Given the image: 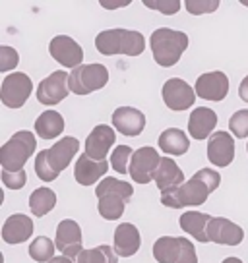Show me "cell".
<instances>
[{
  "label": "cell",
  "instance_id": "1",
  "mask_svg": "<svg viewBox=\"0 0 248 263\" xmlns=\"http://www.w3.org/2000/svg\"><path fill=\"white\" fill-rule=\"evenodd\" d=\"M219 184H221V176L217 171L200 168L190 180H186L173 190L161 192V203L171 209L202 205L207 201L209 194L219 188Z\"/></svg>",
  "mask_w": 248,
  "mask_h": 263
},
{
  "label": "cell",
  "instance_id": "2",
  "mask_svg": "<svg viewBox=\"0 0 248 263\" xmlns=\"http://www.w3.org/2000/svg\"><path fill=\"white\" fill-rule=\"evenodd\" d=\"M78 151H80V141L72 138V136L58 140L50 149L39 151V155L35 157V173L39 176V180H57Z\"/></svg>",
  "mask_w": 248,
  "mask_h": 263
},
{
  "label": "cell",
  "instance_id": "3",
  "mask_svg": "<svg viewBox=\"0 0 248 263\" xmlns=\"http://www.w3.org/2000/svg\"><path fill=\"white\" fill-rule=\"evenodd\" d=\"M95 196L99 197L97 209H99L101 217L107 221H116L122 217L126 201L134 196V188L128 182L107 176L97 184Z\"/></svg>",
  "mask_w": 248,
  "mask_h": 263
},
{
  "label": "cell",
  "instance_id": "4",
  "mask_svg": "<svg viewBox=\"0 0 248 263\" xmlns=\"http://www.w3.org/2000/svg\"><path fill=\"white\" fill-rule=\"evenodd\" d=\"M95 47L101 54H126V57H140L146 49V39L140 31L134 29H107L95 37Z\"/></svg>",
  "mask_w": 248,
  "mask_h": 263
},
{
  "label": "cell",
  "instance_id": "5",
  "mask_svg": "<svg viewBox=\"0 0 248 263\" xmlns=\"http://www.w3.org/2000/svg\"><path fill=\"white\" fill-rule=\"evenodd\" d=\"M188 49V35L171 27H159L151 33V52L159 66L171 68Z\"/></svg>",
  "mask_w": 248,
  "mask_h": 263
},
{
  "label": "cell",
  "instance_id": "6",
  "mask_svg": "<svg viewBox=\"0 0 248 263\" xmlns=\"http://www.w3.org/2000/svg\"><path fill=\"white\" fill-rule=\"evenodd\" d=\"M37 149V140L31 132L20 130L10 138L0 149V164L4 173H20L24 164Z\"/></svg>",
  "mask_w": 248,
  "mask_h": 263
},
{
  "label": "cell",
  "instance_id": "7",
  "mask_svg": "<svg viewBox=\"0 0 248 263\" xmlns=\"http://www.w3.org/2000/svg\"><path fill=\"white\" fill-rule=\"evenodd\" d=\"M153 257L157 263H198L196 248L182 236H161L153 244Z\"/></svg>",
  "mask_w": 248,
  "mask_h": 263
},
{
  "label": "cell",
  "instance_id": "8",
  "mask_svg": "<svg viewBox=\"0 0 248 263\" xmlns=\"http://www.w3.org/2000/svg\"><path fill=\"white\" fill-rule=\"evenodd\" d=\"M109 82V70L103 64H82L70 72V91L76 95H90L103 89Z\"/></svg>",
  "mask_w": 248,
  "mask_h": 263
},
{
  "label": "cell",
  "instance_id": "9",
  "mask_svg": "<svg viewBox=\"0 0 248 263\" xmlns=\"http://www.w3.org/2000/svg\"><path fill=\"white\" fill-rule=\"evenodd\" d=\"M33 91V82L31 78L24 72H14L8 74L2 80V87H0V99L4 103V107L8 108H22L25 101L29 99Z\"/></svg>",
  "mask_w": 248,
  "mask_h": 263
},
{
  "label": "cell",
  "instance_id": "10",
  "mask_svg": "<svg viewBox=\"0 0 248 263\" xmlns=\"http://www.w3.org/2000/svg\"><path fill=\"white\" fill-rule=\"evenodd\" d=\"M70 74L57 70L49 78H45L37 87V101L45 107H55L60 101H64L70 93Z\"/></svg>",
  "mask_w": 248,
  "mask_h": 263
},
{
  "label": "cell",
  "instance_id": "11",
  "mask_svg": "<svg viewBox=\"0 0 248 263\" xmlns=\"http://www.w3.org/2000/svg\"><path fill=\"white\" fill-rule=\"evenodd\" d=\"M159 161H161V155L153 147H149V145L140 147L138 151H134L128 174L132 176L136 184H149L155 176Z\"/></svg>",
  "mask_w": 248,
  "mask_h": 263
},
{
  "label": "cell",
  "instance_id": "12",
  "mask_svg": "<svg viewBox=\"0 0 248 263\" xmlns=\"http://www.w3.org/2000/svg\"><path fill=\"white\" fill-rule=\"evenodd\" d=\"M57 250L60 255H66L70 259H74L83 252L82 248V229L80 224L72 219H64L58 222L57 227Z\"/></svg>",
  "mask_w": 248,
  "mask_h": 263
},
{
  "label": "cell",
  "instance_id": "13",
  "mask_svg": "<svg viewBox=\"0 0 248 263\" xmlns=\"http://www.w3.org/2000/svg\"><path fill=\"white\" fill-rule=\"evenodd\" d=\"M163 101L171 110H186L196 101V89L181 78H171L163 85Z\"/></svg>",
  "mask_w": 248,
  "mask_h": 263
},
{
  "label": "cell",
  "instance_id": "14",
  "mask_svg": "<svg viewBox=\"0 0 248 263\" xmlns=\"http://www.w3.org/2000/svg\"><path fill=\"white\" fill-rule=\"evenodd\" d=\"M49 52L50 57L55 58L60 66H64V68H72L74 70L78 66H82L83 49L68 35H57L50 41Z\"/></svg>",
  "mask_w": 248,
  "mask_h": 263
},
{
  "label": "cell",
  "instance_id": "15",
  "mask_svg": "<svg viewBox=\"0 0 248 263\" xmlns=\"http://www.w3.org/2000/svg\"><path fill=\"white\" fill-rule=\"evenodd\" d=\"M116 134L109 124H97L85 140V155L95 161H107L109 149L115 145Z\"/></svg>",
  "mask_w": 248,
  "mask_h": 263
},
{
  "label": "cell",
  "instance_id": "16",
  "mask_svg": "<svg viewBox=\"0 0 248 263\" xmlns=\"http://www.w3.org/2000/svg\"><path fill=\"white\" fill-rule=\"evenodd\" d=\"M207 238L209 242L223 244V246H239L244 240V230L229 219L214 217L207 224Z\"/></svg>",
  "mask_w": 248,
  "mask_h": 263
},
{
  "label": "cell",
  "instance_id": "17",
  "mask_svg": "<svg viewBox=\"0 0 248 263\" xmlns=\"http://www.w3.org/2000/svg\"><path fill=\"white\" fill-rule=\"evenodd\" d=\"M207 159L209 163L223 168L235 159V140L229 132H215L207 141Z\"/></svg>",
  "mask_w": 248,
  "mask_h": 263
},
{
  "label": "cell",
  "instance_id": "18",
  "mask_svg": "<svg viewBox=\"0 0 248 263\" xmlns=\"http://www.w3.org/2000/svg\"><path fill=\"white\" fill-rule=\"evenodd\" d=\"M229 93V78L223 72H207L196 80V95L206 101H223Z\"/></svg>",
  "mask_w": 248,
  "mask_h": 263
},
{
  "label": "cell",
  "instance_id": "19",
  "mask_svg": "<svg viewBox=\"0 0 248 263\" xmlns=\"http://www.w3.org/2000/svg\"><path fill=\"white\" fill-rule=\"evenodd\" d=\"M113 126L116 132H120L124 136L136 138L146 128V116L141 110L134 107H118L113 112Z\"/></svg>",
  "mask_w": 248,
  "mask_h": 263
},
{
  "label": "cell",
  "instance_id": "20",
  "mask_svg": "<svg viewBox=\"0 0 248 263\" xmlns=\"http://www.w3.org/2000/svg\"><path fill=\"white\" fill-rule=\"evenodd\" d=\"M33 232V221L27 215H10L4 227H2V240L6 244H22L31 238Z\"/></svg>",
  "mask_w": 248,
  "mask_h": 263
},
{
  "label": "cell",
  "instance_id": "21",
  "mask_svg": "<svg viewBox=\"0 0 248 263\" xmlns=\"http://www.w3.org/2000/svg\"><path fill=\"white\" fill-rule=\"evenodd\" d=\"M109 171L107 161H95L87 155L78 157V163L74 166V178L80 186H93L95 182L103 178Z\"/></svg>",
  "mask_w": 248,
  "mask_h": 263
},
{
  "label": "cell",
  "instance_id": "22",
  "mask_svg": "<svg viewBox=\"0 0 248 263\" xmlns=\"http://www.w3.org/2000/svg\"><path fill=\"white\" fill-rule=\"evenodd\" d=\"M215 126H217V112L207 107L194 108L188 118V134L198 141L207 140L215 130Z\"/></svg>",
  "mask_w": 248,
  "mask_h": 263
},
{
  "label": "cell",
  "instance_id": "23",
  "mask_svg": "<svg viewBox=\"0 0 248 263\" xmlns=\"http://www.w3.org/2000/svg\"><path fill=\"white\" fill-rule=\"evenodd\" d=\"M141 246L140 230L132 222H122L115 230V252L120 257H132Z\"/></svg>",
  "mask_w": 248,
  "mask_h": 263
},
{
  "label": "cell",
  "instance_id": "24",
  "mask_svg": "<svg viewBox=\"0 0 248 263\" xmlns=\"http://www.w3.org/2000/svg\"><path fill=\"white\" fill-rule=\"evenodd\" d=\"M153 180H155V186L161 192H167V190H173L184 184V173L179 168V164L174 163L171 157H161Z\"/></svg>",
  "mask_w": 248,
  "mask_h": 263
},
{
  "label": "cell",
  "instance_id": "25",
  "mask_svg": "<svg viewBox=\"0 0 248 263\" xmlns=\"http://www.w3.org/2000/svg\"><path fill=\"white\" fill-rule=\"evenodd\" d=\"M214 217L207 213H200V211H186L184 215H181V229L184 232H188L192 238H196L198 242L206 244L209 242L207 238V224Z\"/></svg>",
  "mask_w": 248,
  "mask_h": 263
},
{
  "label": "cell",
  "instance_id": "26",
  "mask_svg": "<svg viewBox=\"0 0 248 263\" xmlns=\"http://www.w3.org/2000/svg\"><path fill=\"white\" fill-rule=\"evenodd\" d=\"M64 118L57 110H45L39 118L35 120V134L41 140H57L64 130Z\"/></svg>",
  "mask_w": 248,
  "mask_h": 263
},
{
  "label": "cell",
  "instance_id": "27",
  "mask_svg": "<svg viewBox=\"0 0 248 263\" xmlns=\"http://www.w3.org/2000/svg\"><path fill=\"white\" fill-rule=\"evenodd\" d=\"M159 149L167 153V155H184L188 147H190V141L186 138V134L181 128H169L159 136Z\"/></svg>",
  "mask_w": 248,
  "mask_h": 263
},
{
  "label": "cell",
  "instance_id": "28",
  "mask_svg": "<svg viewBox=\"0 0 248 263\" xmlns=\"http://www.w3.org/2000/svg\"><path fill=\"white\" fill-rule=\"evenodd\" d=\"M57 205V194L50 188H37L29 196V209L33 217H45Z\"/></svg>",
  "mask_w": 248,
  "mask_h": 263
},
{
  "label": "cell",
  "instance_id": "29",
  "mask_svg": "<svg viewBox=\"0 0 248 263\" xmlns=\"http://www.w3.org/2000/svg\"><path fill=\"white\" fill-rule=\"evenodd\" d=\"M118 255L111 246L101 244L91 250H83L82 254L76 257V263H116Z\"/></svg>",
  "mask_w": 248,
  "mask_h": 263
},
{
  "label": "cell",
  "instance_id": "30",
  "mask_svg": "<svg viewBox=\"0 0 248 263\" xmlns=\"http://www.w3.org/2000/svg\"><path fill=\"white\" fill-rule=\"evenodd\" d=\"M55 250L57 244L47 236H37V238L29 244V255L31 259L39 263H49L50 259H55Z\"/></svg>",
  "mask_w": 248,
  "mask_h": 263
},
{
  "label": "cell",
  "instance_id": "31",
  "mask_svg": "<svg viewBox=\"0 0 248 263\" xmlns=\"http://www.w3.org/2000/svg\"><path fill=\"white\" fill-rule=\"evenodd\" d=\"M134 151L128 145H118L111 153V166L118 174H126L130 171V161H132Z\"/></svg>",
  "mask_w": 248,
  "mask_h": 263
},
{
  "label": "cell",
  "instance_id": "32",
  "mask_svg": "<svg viewBox=\"0 0 248 263\" xmlns=\"http://www.w3.org/2000/svg\"><path fill=\"white\" fill-rule=\"evenodd\" d=\"M229 128H231L233 136L237 138H248V108L244 110H237L235 115L229 118Z\"/></svg>",
  "mask_w": 248,
  "mask_h": 263
},
{
  "label": "cell",
  "instance_id": "33",
  "mask_svg": "<svg viewBox=\"0 0 248 263\" xmlns=\"http://www.w3.org/2000/svg\"><path fill=\"white\" fill-rule=\"evenodd\" d=\"M184 6L192 16H202V14H211L219 8V0H186Z\"/></svg>",
  "mask_w": 248,
  "mask_h": 263
},
{
  "label": "cell",
  "instance_id": "34",
  "mask_svg": "<svg viewBox=\"0 0 248 263\" xmlns=\"http://www.w3.org/2000/svg\"><path fill=\"white\" fill-rule=\"evenodd\" d=\"M17 62H20V54L16 50L8 45H2L0 47V72H10L12 68H16Z\"/></svg>",
  "mask_w": 248,
  "mask_h": 263
},
{
  "label": "cell",
  "instance_id": "35",
  "mask_svg": "<svg viewBox=\"0 0 248 263\" xmlns=\"http://www.w3.org/2000/svg\"><path fill=\"white\" fill-rule=\"evenodd\" d=\"M144 6H148L151 10H159L161 14H165V16H171V14H176L179 10H181V2L179 0H155V2H151V0H144Z\"/></svg>",
  "mask_w": 248,
  "mask_h": 263
},
{
  "label": "cell",
  "instance_id": "36",
  "mask_svg": "<svg viewBox=\"0 0 248 263\" xmlns=\"http://www.w3.org/2000/svg\"><path fill=\"white\" fill-rule=\"evenodd\" d=\"M2 182H4V186L10 190H20L25 186V182H27V174L25 171H20V173H4L2 171Z\"/></svg>",
  "mask_w": 248,
  "mask_h": 263
},
{
  "label": "cell",
  "instance_id": "37",
  "mask_svg": "<svg viewBox=\"0 0 248 263\" xmlns=\"http://www.w3.org/2000/svg\"><path fill=\"white\" fill-rule=\"evenodd\" d=\"M239 95H240V99L242 101H246L248 103V76L240 82V85H239Z\"/></svg>",
  "mask_w": 248,
  "mask_h": 263
},
{
  "label": "cell",
  "instance_id": "38",
  "mask_svg": "<svg viewBox=\"0 0 248 263\" xmlns=\"http://www.w3.org/2000/svg\"><path fill=\"white\" fill-rule=\"evenodd\" d=\"M49 263H74L70 257H66V255H58V257H55V259H50Z\"/></svg>",
  "mask_w": 248,
  "mask_h": 263
},
{
  "label": "cell",
  "instance_id": "39",
  "mask_svg": "<svg viewBox=\"0 0 248 263\" xmlns=\"http://www.w3.org/2000/svg\"><path fill=\"white\" fill-rule=\"evenodd\" d=\"M223 263H242L239 259V257H227V259H223Z\"/></svg>",
  "mask_w": 248,
  "mask_h": 263
},
{
  "label": "cell",
  "instance_id": "40",
  "mask_svg": "<svg viewBox=\"0 0 248 263\" xmlns=\"http://www.w3.org/2000/svg\"><path fill=\"white\" fill-rule=\"evenodd\" d=\"M246 151H248V143H246Z\"/></svg>",
  "mask_w": 248,
  "mask_h": 263
}]
</instances>
